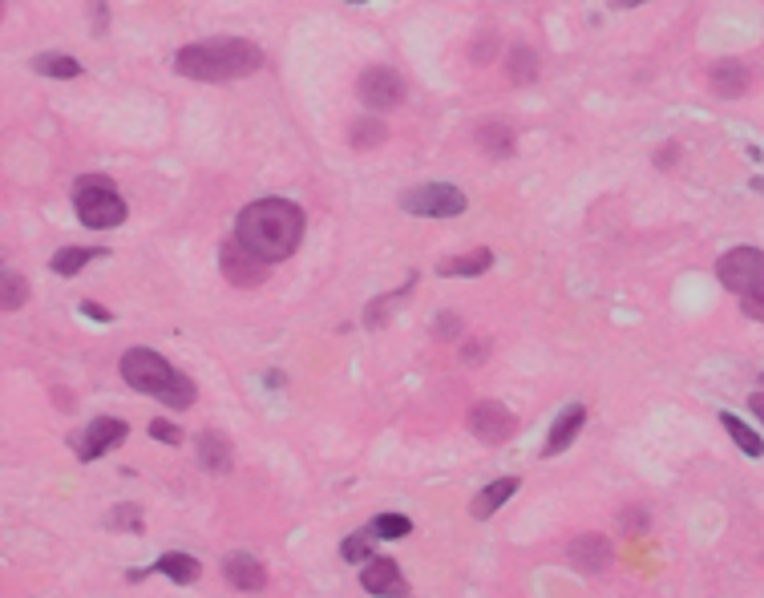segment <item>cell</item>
<instances>
[{
  "instance_id": "obj_25",
  "label": "cell",
  "mask_w": 764,
  "mask_h": 598,
  "mask_svg": "<svg viewBox=\"0 0 764 598\" xmlns=\"http://www.w3.org/2000/svg\"><path fill=\"white\" fill-rule=\"evenodd\" d=\"M33 69L45 77H81V61L69 53H41L33 57Z\"/></svg>"
},
{
  "instance_id": "obj_32",
  "label": "cell",
  "mask_w": 764,
  "mask_h": 598,
  "mask_svg": "<svg viewBox=\"0 0 764 598\" xmlns=\"http://www.w3.org/2000/svg\"><path fill=\"white\" fill-rule=\"evenodd\" d=\"M150 437H158L162 445H182V433L170 421H150Z\"/></svg>"
},
{
  "instance_id": "obj_18",
  "label": "cell",
  "mask_w": 764,
  "mask_h": 598,
  "mask_svg": "<svg viewBox=\"0 0 764 598\" xmlns=\"http://www.w3.org/2000/svg\"><path fill=\"white\" fill-rule=\"evenodd\" d=\"M708 81H712V93H716V97H740V93L748 89V69H744L740 61H716L712 73H708Z\"/></svg>"
},
{
  "instance_id": "obj_37",
  "label": "cell",
  "mask_w": 764,
  "mask_h": 598,
  "mask_svg": "<svg viewBox=\"0 0 764 598\" xmlns=\"http://www.w3.org/2000/svg\"><path fill=\"white\" fill-rule=\"evenodd\" d=\"M748 405H752L756 417H764V392H752V401H748Z\"/></svg>"
},
{
  "instance_id": "obj_31",
  "label": "cell",
  "mask_w": 764,
  "mask_h": 598,
  "mask_svg": "<svg viewBox=\"0 0 764 598\" xmlns=\"http://www.w3.org/2000/svg\"><path fill=\"white\" fill-rule=\"evenodd\" d=\"M744 316H748V320H764V283L744 295Z\"/></svg>"
},
{
  "instance_id": "obj_10",
  "label": "cell",
  "mask_w": 764,
  "mask_h": 598,
  "mask_svg": "<svg viewBox=\"0 0 764 598\" xmlns=\"http://www.w3.org/2000/svg\"><path fill=\"white\" fill-rule=\"evenodd\" d=\"M469 429H473V437H482L486 445H502V441H510L518 433V417L506 405H498V401H477L469 409Z\"/></svg>"
},
{
  "instance_id": "obj_23",
  "label": "cell",
  "mask_w": 764,
  "mask_h": 598,
  "mask_svg": "<svg viewBox=\"0 0 764 598\" xmlns=\"http://www.w3.org/2000/svg\"><path fill=\"white\" fill-rule=\"evenodd\" d=\"M25 299H29V283H25L21 271L9 267L5 275H0V308H5V312H21Z\"/></svg>"
},
{
  "instance_id": "obj_33",
  "label": "cell",
  "mask_w": 764,
  "mask_h": 598,
  "mask_svg": "<svg viewBox=\"0 0 764 598\" xmlns=\"http://www.w3.org/2000/svg\"><path fill=\"white\" fill-rule=\"evenodd\" d=\"M77 308H81V316H89V320H98V324H110V320H114V316H110V312H106L102 304H93V299H81Z\"/></svg>"
},
{
  "instance_id": "obj_11",
  "label": "cell",
  "mask_w": 764,
  "mask_h": 598,
  "mask_svg": "<svg viewBox=\"0 0 764 598\" xmlns=\"http://www.w3.org/2000/svg\"><path fill=\"white\" fill-rule=\"evenodd\" d=\"M360 586L376 598H409V582L401 574V566L393 558H372L364 570H360Z\"/></svg>"
},
{
  "instance_id": "obj_27",
  "label": "cell",
  "mask_w": 764,
  "mask_h": 598,
  "mask_svg": "<svg viewBox=\"0 0 764 598\" xmlns=\"http://www.w3.org/2000/svg\"><path fill=\"white\" fill-rule=\"evenodd\" d=\"M385 138H389V126L380 122V118H360V122L352 126V146H356V150H376Z\"/></svg>"
},
{
  "instance_id": "obj_1",
  "label": "cell",
  "mask_w": 764,
  "mask_h": 598,
  "mask_svg": "<svg viewBox=\"0 0 764 598\" xmlns=\"http://www.w3.org/2000/svg\"><path fill=\"white\" fill-rule=\"evenodd\" d=\"M304 223L308 219L292 198H259V203L239 211L235 239L263 263H279V259L296 255V247L304 239Z\"/></svg>"
},
{
  "instance_id": "obj_8",
  "label": "cell",
  "mask_w": 764,
  "mask_h": 598,
  "mask_svg": "<svg viewBox=\"0 0 764 598\" xmlns=\"http://www.w3.org/2000/svg\"><path fill=\"white\" fill-rule=\"evenodd\" d=\"M126 433H130L126 421H118V417H98V421H89L81 433H73L69 445H73V453H77L81 461H98V457H106L110 449H118V445L126 441Z\"/></svg>"
},
{
  "instance_id": "obj_12",
  "label": "cell",
  "mask_w": 764,
  "mask_h": 598,
  "mask_svg": "<svg viewBox=\"0 0 764 598\" xmlns=\"http://www.w3.org/2000/svg\"><path fill=\"white\" fill-rule=\"evenodd\" d=\"M566 558H570V566L583 570V574H599V570L611 566L615 550H611V542L603 534H579L575 542L566 546Z\"/></svg>"
},
{
  "instance_id": "obj_22",
  "label": "cell",
  "mask_w": 764,
  "mask_h": 598,
  "mask_svg": "<svg viewBox=\"0 0 764 598\" xmlns=\"http://www.w3.org/2000/svg\"><path fill=\"white\" fill-rule=\"evenodd\" d=\"M102 255H106L102 247H61V251L53 255V271L69 279V275H77V271H81L85 263H93V259H102Z\"/></svg>"
},
{
  "instance_id": "obj_38",
  "label": "cell",
  "mask_w": 764,
  "mask_h": 598,
  "mask_svg": "<svg viewBox=\"0 0 764 598\" xmlns=\"http://www.w3.org/2000/svg\"><path fill=\"white\" fill-rule=\"evenodd\" d=\"M672 158H676V150H659V154H655V162H659V166H667Z\"/></svg>"
},
{
  "instance_id": "obj_21",
  "label": "cell",
  "mask_w": 764,
  "mask_h": 598,
  "mask_svg": "<svg viewBox=\"0 0 764 598\" xmlns=\"http://www.w3.org/2000/svg\"><path fill=\"white\" fill-rule=\"evenodd\" d=\"M506 73H510V81H518V85L538 81V53H534L530 45H514V49L506 53Z\"/></svg>"
},
{
  "instance_id": "obj_14",
  "label": "cell",
  "mask_w": 764,
  "mask_h": 598,
  "mask_svg": "<svg viewBox=\"0 0 764 598\" xmlns=\"http://www.w3.org/2000/svg\"><path fill=\"white\" fill-rule=\"evenodd\" d=\"M223 574H227V582L235 586V590H263L267 586V570H263V562L255 558V554H227L223 558Z\"/></svg>"
},
{
  "instance_id": "obj_19",
  "label": "cell",
  "mask_w": 764,
  "mask_h": 598,
  "mask_svg": "<svg viewBox=\"0 0 764 598\" xmlns=\"http://www.w3.org/2000/svg\"><path fill=\"white\" fill-rule=\"evenodd\" d=\"M199 461L207 473H231V441L215 429H207L199 437Z\"/></svg>"
},
{
  "instance_id": "obj_29",
  "label": "cell",
  "mask_w": 764,
  "mask_h": 598,
  "mask_svg": "<svg viewBox=\"0 0 764 598\" xmlns=\"http://www.w3.org/2000/svg\"><path fill=\"white\" fill-rule=\"evenodd\" d=\"M376 538H389V542H397V538H405V534H413V522L405 518V514H376V522L368 526Z\"/></svg>"
},
{
  "instance_id": "obj_36",
  "label": "cell",
  "mask_w": 764,
  "mask_h": 598,
  "mask_svg": "<svg viewBox=\"0 0 764 598\" xmlns=\"http://www.w3.org/2000/svg\"><path fill=\"white\" fill-rule=\"evenodd\" d=\"M461 356H465V360H482V356H486V344H465Z\"/></svg>"
},
{
  "instance_id": "obj_4",
  "label": "cell",
  "mask_w": 764,
  "mask_h": 598,
  "mask_svg": "<svg viewBox=\"0 0 764 598\" xmlns=\"http://www.w3.org/2000/svg\"><path fill=\"white\" fill-rule=\"evenodd\" d=\"M401 207L417 219H457L469 203H465V194L449 182H425V186H413L401 194Z\"/></svg>"
},
{
  "instance_id": "obj_34",
  "label": "cell",
  "mask_w": 764,
  "mask_h": 598,
  "mask_svg": "<svg viewBox=\"0 0 764 598\" xmlns=\"http://www.w3.org/2000/svg\"><path fill=\"white\" fill-rule=\"evenodd\" d=\"M433 332H437V336H457V332H461V320H457V316H441V320L433 324Z\"/></svg>"
},
{
  "instance_id": "obj_13",
  "label": "cell",
  "mask_w": 764,
  "mask_h": 598,
  "mask_svg": "<svg viewBox=\"0 0 764 598\" xmlns=\"http://www.w3.org/2000/svg\"><path fill=\"white\" fill-rule=\"evenodd\" d=\"M518 493V477H498V481H490L486 489H477L473 493V502H469V518L473 522H486V518H494L510 497Z\"/></svg>"
},
{
  "instance_id": "obj_15",
  "label": "cell",
  "mask_w": 764,
  "mask_h": 598,
  "mask_svg": "<svg viewBox=\"0 0 764 598\" xmlns=\"http://www.w3.org/2000/svg\"><path fill=\"white\" fill-rule=\"evenodd\" d=\"M583 421H587V405H566L562 413H558V421L550 425V437H546V445H542V453L546 457H558L570 441H575L579 437V429H583Z\"/></svg>"
},
{
  "instance_id": "obj_5",
  "label": "cell",
  "mask_w": 764,
  "mask_h": 598,
  "mask_svg": "<svg viewBox=\"0 0 764 598\" xmlns=\"http://www.w3.org/2000/svg\"><path fill=\"white\" fill-rule=\"evenodd\" d=\"M122 380H126L134 392L162 396V392L170 388V380H174V368H170L158 352H150V348H130V352L122 356Z\"/></svg>"
},
{
  "instance_id": "obj_28",
  "label": "cell",
  "mask_w": 764,
  "mask_h": 598,
  "mask_svg": "<svg viewBox=\"0 0 764 598\" xmlns=\"http://www.w3.org/2000/svg\"><path fill=\"white\" fill-rule=\"evenodd\" d=\"M477 142H482L486 154H494V158L514 154V134L506 126H482V130H477Z\"/></svg>"
},
{
  "instance_id": "obj_9",
  "label": "cell",
  "mask_w": 764,
  "mask_h": 598,
  "mask_svg": "<svg viewBox=\"0 0 764 598\" xmlns=\"http://www.w3.org/2000/svg\"><path fill=\"white\" fill-rule=\"evenodd\" d=\"M219 267H223V275H227L235 287H259V283L267 279V263H263L259 255H251L235 235L219 243Z\"/></svg>"
},
{
  "instance_id": "obj_20",
  "label": "cell",
  "mask_w": 764,
  "mask_h": 598,
  "mask_svg": "<svg viewBox=\"0 0 764 598\" xmlns=\"http://www.w3.org/2000/svg\"><path fill=\"white\" fill-rule=\"evenodd\" d=\"M158 401L166 405V409H174V413H182V409H190L199 401V384L190 380L186 372H174V380H170V388L158 396Z\"/></svg>"
},
{
  "instance_id": "obj_7",
  "label": "cell",
  "mask_w": 764,
  "mask_h": 598,
  "mask_svg": "<svg viewBox=\"0 0 764 598\" xmlns=\"http://www.w3.org/2000/svg\"><path fill=\"white\" fill-rule=\"evenodd\" d=\"M716 275H720V283H724L728 291L748 295L752 287L764 283V251H756V247H736V251L720 255Z\"/></svg>"
},
{
  "instance_id": "obj_6",
  "label": "cell",
  "mask_w": 764,
  "mask_h": 598,
  "mask_svg": "<svg viewBox=\"0 0 764 598\" xmlns=\"http://www.w3.org/2000/svg\"><path fill=\"white\" fill-rule=\"evenodd\" d=\"M356 93H360V102H364L368 110L385 114V110L401 106V97H405V81H401V73H397V69H389V65H372V69H364V73H360Z\"/></svg>"
},
{
  "instance_id": "obj_17",
  "label": "cell",
  "mask_w": 764,
  "mask_h": 598,
  "mask_svg": "<svg viewBox=\"0 0 764 598\" xmlns=\"http://www.w3.org/2000/svg\"><path fill=\"white\" fill-rule=\"evenodd\" d=\"M146 574H166L170 582H195V578L203 574V562H199L195 554H162L150 570H134L130 582H138V578H146Z\"/></svg>"
},
{
  "instance_id": "obj_16",
  "label": "cell",
  "mask_w": 764,
  "mask_h": 598,
  "mask_svg": "<svg viewBox=\"0 0 764 598\" xmlns=\"http://www.w3.org/2000/svg\"><path fill=\"white\" fill-rule=\"evenodd\" d=\"M494 267V251L490 247H473L465 255H453V259H441L437 263V275L445 279H473V275H486Z\"/></svg>"
},
{
  "instance_id": "obj_35",
  "label": "cell",
  "mask_w": 764,
  "mask_h": 598,
  "mask_svg": "<svg viewBox=\"0 0 764 598\" xmlns=\"http://www.w3.org/2000/svg\"><path fill=\"white\" fill-rule=\"evenodd\" d=\"M490 45H494L490 37H486V41H477V45L469 49V57H473V61H490Z\"/></svg>"
},
{
  "instance_id": "obj_26",
  "label": "cell",
  "mask_w": 764,
  "mask_h": 598,
  "mask_svg": "<svg viewBox=\"0 0 764 598\" xmlns=\"http://www.w3.org/2000/svg\"><path fill=\"white\" fill-rule=\"evenodd\" d=\"M340 558H344V562H372V558H376V534H372V530L348 534L344 546H340Z\"/></svg>"
},
{
  "instance_id": "obj_3",
  "label": "cell",
  "mask_w": 764,
  "mask_h": 598,
  "mask_svg": "<svg viewBox=\"0 0 764 598\" xmlns=\"http://www.w3.org/2000/svg\"><path fill=\"white\" fill-rule=\"evenodd\" d=\"M73 207L89 231H110L126 219V203L106 174H81L73 186Z\"/></svg>"
},
{
  "instance_id": "obj_24",
  "label": "cell",
  "mask_w": 764,
  "mask_h": 598,
  "mask_svg": "<svg viewBox=\"0 0 764 598\" xmlns=\"http://www.w3.org/2000/svg\"><path fill=\"white\" fill-rule=\"evenodd\" d=\"M720 425L728 429V437L740 445V453H744V457H760V453H764V441H760V437H756V433H752V429H748L740 417H732V413H720Z\"/></svg>"
},
{
  "instance_id": "obj_30",
  "label": "cell",
  "mask_w": 764,
  "mask_h": 598,
  "mask_svg": "<svg viewBox=\"0 0 764 598\" xmlns=\"http://www.w3.org/2000/svg\"><path fill=\"white\" fill-rule=\"evenodd\" d=\"M110 526L130 530V534H142V514H138V506H122V510H114V514H110Z\"/></svg>"
},
{
  "instance_id": "obj_2",
  "label": "cell",
  "mask_w": 764,
  "mask_h": 598,
  "mask_svg": "<svg viewBox=\"0 0 764 598\" xmlns=\"http://www.w3.org/2000/svg\"><path fill=\"white\" fill-rule=\"evenodd\" d=\"M263 65V53L255 41L243 37H211V41H195L178 49L174 69L190 81H231V77H247Z\"/></svg>"
}]
</instances>
